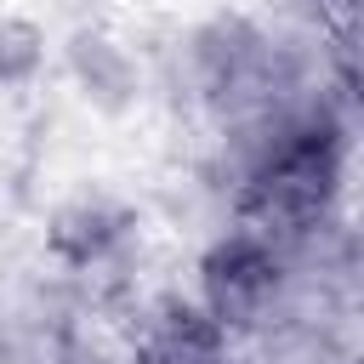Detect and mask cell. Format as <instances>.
I'll use <instances>...</instances> for the list:
<instances>
[{
    "label": "cell",
    "mask_w": 364,
    "mask_h": 364,
    "mask_svg": "<svg viewBox=\"0 0 364 364\" xmlns=\"http://www.w3.org/2000/svg\"><path fill=\"white\" fill-rule=\"evenodd\" d=\"M40 63H46V34H40L28 17H6V23H0V85L34 80Z\"/></svg>",
    "instance_id": "277c9868"
},
{
    "label": "cell",
    "mask_w": 364,
    "mask_h": 364,
    "mask_svg": "<svg viewBox=\"0 0 364 364\" xmlns=\"http://www.w3.org/2000/svg\"><path fill=\"white\" fill-rule=\"evenodd\" d=\"M273 273L279 267H273V256H267L262 239H250V233L222 239L210 250V262H205V301H210V313L222 324L256 313L267 301V290H273Z\"/></svg>",
    "instance_id": "7a4b0ae2"
},
{
    "label": "cell",
    "mask_w": 364,
    "mask_h": 364,
    "mask_svg": "<svg viewBox=\"0 0 364 364\" xmlns=\"http://www.w3.org/2000/svg\"><path fill=\"white\" fill-rule=\"evenodd\" d=\"M74 74H80L85 97H97V102H119V97L131 91V63H125V51L108 46L102 34H80V40H74Z\"/></svg>",
    "instance_id": "3957f363"
},
{
    "label": "cell",
    "mask_w": 364,
    "mask_h": 364,
    "mask_svg": "<svg viewBox=\"0 0 364 364\" xmlns=\"http://www.w3.org/2000/svg\"><path fill=\"white\" fill-rule=\"evenodd\" d=\"M336 188V131H296L279 142L250 188L267 222H313Z\"/></svg>",
    "instance_id": "6da1fadb"
}]
</instances>
